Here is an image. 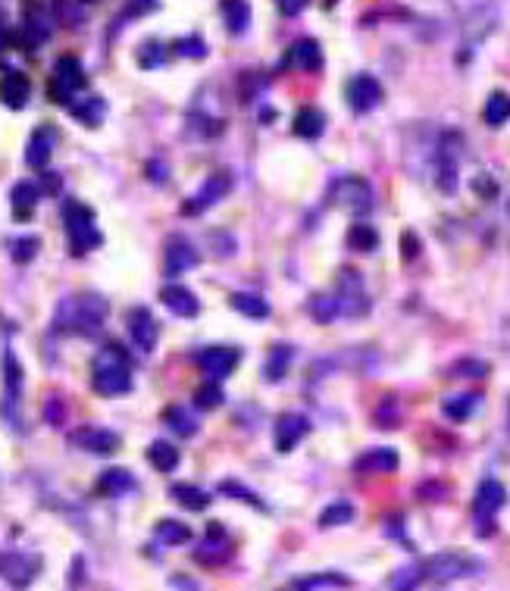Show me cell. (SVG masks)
<instances>
[{
  "instance_id": "cell-1",
  "label": "cell",
  "mask_w": 510,
  "mask_h": 591,
  "mask_svg": "<svg viewBox=\"0 0 510 591\" xmlns=\"http://www.w3.org/2000/svg\"><path fill=\"white\" fill-rule=\"evenodd\" d=\"M110 316V304L101 294H70L53 310V329L63 335H95Z\"/></svg>"
},
{
  "instance_id": "cell-2",
  "label": "cell",
  "mask_w": 510,
  "mask_h": 591,
  "mask_svg": "<svg viewBox=\"0 0 510 591\" xmlns=\"http://www.w3.org/2000/svg\"><path fill=\"white\" fill-rule=\"evenodd\" d=\"M91 385L103 398H119L132 391V360L119 344H107L97 350L91 363Z\"/></svg>"
},
{
  "instance_id": "cell-3",
  "label": "cell",
  "mask_w": 510,
  "mask_h": 591,
  "mask_svg": "<svg viewBox=\"0 0 510 591\" xmlns=\"http://www.w3.org/2000/svg\"><path fill=\"white\" fill-rule=\"evenodd\" d=\"M63 226H66V235H70V248L76 257H82L85 250L97 248L103 242V235L97 232L95 223V210L85 207L82 201H66L63 204Z\"/></svg>"
},
{
  "instance_id": "cell-4",
  "label": "cell",
  "mask_w": 510,
  "mask_h": 591,
  "mask_svg": "<svg viewBox=\"0 0 510 591\" xmlns=\"http://www.w3.org/2000/svg\"><path fill=\"white\" fill-rule=\"evenodd\" d=\"M479 570H482V563H479L476 557H470V554H460V551H441L423 563V576L439 585L457 582V579H466Z\"/></svg>"
},
{
  "instance_id": "cell-5",
  "label": "cell",
  "mask_w": 510,
  "mask_h": 591,
  "mask_svg": "<svg viewBox=\"0 0 510 591\" xmlns=\"http://www.w3.org/2000/svg\"><path fill=\"white\" fill-rule=\"evenodd\" d=\"M454 16L460 20V29H464L466 38H485V35L495 29L498 22V10L495 0H451Z\"/></svg>"
},
{
  "instance_id": "cell-6",
  "label": "cell",
  "mask_w": 510,
  "mask_h": 591,
  "mask_svg": "<svg viewBox=\"0 0 510 591\" xmlns=\"http://www.w3.org/2000/svg\"><path fill=\"white\" fill-rule=\"evenodd\" d=\"M85 82H88V78H85L82 60L66 53V57H60L57 63H53V78H51V85H47V94H51L53 103L72 107V94L82 91Z\"/></svg>"
},
{
  "instance_id": "cell-7",
  "label": "cell",
  "mask_w": 510,
  "mask_h": 591,
  "mask_svg": "<svg viewBox=\"0 0 510 591\" xmlns=\"http://www.w3.org/2000/svg\"><path fill=\"white\" fill-rule=\"evenodd\" d=\"M460 147H464V138L460 132L448 128V132L439 135V144H435V182L445 194H451L457 188V172H460Z\"/></svg>"
},
{
  "instance_id": "cell-8",
  "label": "cell",
  "mask_w": 510,
  "mask_h": 591,
  "mask_svg": "<svg viewBox=\"0 0 510 591\" xmlns=\"http://www.w3.org/2000/svg\"><path fill=\"white\" fill-rule=\"evenodd\" d=\"M335 300H338V313H341V316L358 319V316H366V313H370V298H366L364 279H360L358 269L345 267L341 273H338Z\"/></svg>"
},
{
  "instance_id": "cell-9",
  "label": "cell",
  "mask_w": 510,
  "mask_h": 591,
  "mask_svg": "<svg viewBox=\"0 0 510 591\" xmlns=\"http://www.w3.org/2000/svg\"><path fill=\"white\" fill-rule=\"evenodd\" d=\"M507 504V491L498 479H485L476 488L473 497V520H476V535H491L495 532V513Z\"/></svg>"
},
{
  "instance_id": "cell-10",
  "label": "cell",
  "mask_w": 510,
  "mask_h": 591,
  "mask_svg": "<svg viewBox=\"0 0 510 591\" xmlns=\"http://www.w3.org/2000/svg\"><path fill=\"white\" fill-rule=\"evenodd\" d=\"M332 201L335 207H345L351 213H370L373 207V191L366 178L360 176H341L332 182Z\"/></svg>"
},
{
  "instance_id": "cell-11",
  "label": "cell",
  "mask_w": 510,
  "mask_h": 591,
  "mask_svg": "<svg viewBox=\"0 0 510 591\" xmlns=\"http://www.w3.org/2000/svg\"><path fill=\"white\" fill-rule=\"evenodd\" d=\"M229 191H232V176H229V172H213V176L204 178V185L194 191L192 201H188V204H182V213H188V217H198V213H204L207 207H217L219 201L229 194Z\"/></svg>"
},
{
  "instance_id": "cell-12",
  "label": "cell",
  "mask_w": 510,
  "mask_h": 591,
  "mask_svg": "<svg viewBox=\"0 0 510 591\" xmlns=\"http://www.w3.org/2000/svg\"><path fill=\"white\" fill-rule=\"evenodd\" d=\"M345 97L354 113H370V110H376L379 103H382L385 91H382V85H379V78H373L370 72H360V76H354L351 82H348Z\"/></svg>"
},
{
  "instance_id": "cell-13",
  "label": "cell",
  "mask_w": 510,
  "mask_h": 591,
  "mask_svg": "<svg viewBox=\"0 0 510 591\" xmlns=\"http://www.w3.org/2000/svg\"><path fill=\"white\" fill-rule=\"evenodd\" d=\"M38 566L41 560L32 557V554H16V551H7L0 554V576L7 579L13 588H29V585L35 582V576H38Z\"/></svg>"
},
{
  "instance_id": "cell-14",
  "label": "cell",
  "mask_w": 510,
  "mask_h": 591,
  "mask_svg": "<svg viewBox=\"0 0 510 591\" xmlns=\"http://www.w3.org/2000/svg\"><path fill=\"white\" fill-rule=\"evenodd\" d=\"M198 267V250L192 248L185 235H169L166 238V248H163V275L176 279V275L188 273V269Z\"/></svg>"
},
{
  "instance_id": "cell-15",
  "label": "cell",
  "mask_w": 510,
  "mask_h": 591,
  "mask_svg": "<svg viewBox=\"0 0 510 591\" xmlns=\"http://www.w3.org/2000/svg\"><path fill=\"white\" fill-rule=\"evenodd\" d=\"M70 441L78 447V451L97 454V457H110V454H116V451L122 447L119 435L110 432V429H101V426H82V429H76Z\"/></svg>"
},
{
  "instance_id": "cell-16",
  "label": "cell",
  "mask_w": 510,
  "mask_h": 591,
  "mask_svg": "<svg viewBox=\"0 0 510 591\" xmlns=\"http://www.w3.org/2000/svg\"><path fill=\"white\" fill-rule=\"evenodd\" d=\"M242 363V350L238 348H207L198 354V366L207 373L210 382H223L235 373V366Z\"/></svg>"
},
{
  "instance_id": "cell-17",
  "label": "cell",
  "mask_w": 510,
  "mask_h": 591,
  "mask_svg": "<svg viewBox=\"0 0 510 591\" xmlns=\"http://www.w3.org/2000/svg\"><path fill=\"white\" fill-rule=\"evenodd\" d=\"M128 335H132V344L141 350V354H151L157 348L160 338V323L153 319V313L147 307H135L128 313Z\"/></svg>"
},
{
  "instance_id": "cell-18",
  "label": "cell",
  "mask_w": 510,
  "mask_h": 591,
  "mask_svg": "<svg viewBox=\"0 0 510 591\" xmlns=\"http://www.w3.org/2000/svg\"><path fill=\"white\" fill-rule=\"evenodd\" d=\"M194 557H198V563L204 566H219L226 563V560L232 557V538L229 532H226L219 522H210V529H207V541L194 551Z\"/></svg>"
},
{
  "instance_id": "cell-19",
  "label": "cell",
  "mask_w": 510,
  "mask_h": 591,
  "mask_svg": "<svg viewBox=\"0 0 510 591\" xmlns=\"http://www.w3.org/2000/svg\"><path fill=\"white\" fill-rule=\"evenodd\" d=\"M4 385H7V414L13 416V426H20V404H22V366L13 350H4Z\"/></svg>"
},
{
  "instance_id": "cell-20",
  "label": "cell",
  "mask_w": 510,
  "mask_h": 591,
  "mask_svg": "<svg viewBox=\"0 0 510 591\" xmlns=\"http://www.w3.org/2000/svg\"><path fill=\"white\" fill-rule=\"evenodd\" d=\"M307 432H310V420L300 414H285L279 416V423H276V451L288 454L298 447V441L307 439Z\"/></svg>"
},
{
  "instance_id": "cell-21",
  "label": "cell",
  "mask_w": 510,
  "mask_h": 591,
  "mask_svg": "<svg viewBox=\"0 0 510 591\" xmlns=\"http://www.w3.org/2000/svg\"><path fill=\"white\" fill-rule=\"evenodd\" d=\"M60 135L53 126H41L35 128V135L29 138V151H26V163L32 166V169H47V163H51L53 157V147H57Z\"/></svg>"
},
{
  "instance_id": "cell-22",
  "label": "cell",
  "mask_w": 510,
  "mask_h": 591,
  "mask_svg": "<svg viewBox=\"0 0 510 591\" xmlns=\"http://www.w3.org/2000/svg\"><path fill=\"white\" fill-rule=\"evenodd\" d=\"M354 470L360 476H382V472L398 470V451L395 447H370L354 460Z\"/></svg>"
},
{
  "instance_id": "cell-23",
  "label": "cell",
  "mask_w": 510,
  "mask_h": 591,
  "mask_svg": "<svg viewBox=\"0 0 510 591\" xmlns=\"http://www.w3.org/2000/svg\"><path fill=\"white\" fill-rule=\"evenodd\" d=\"M160 300H163L166 310L176 313V316L192 319V316H198V313H201V300L194 298V291H192V288H185V285L160 288Z\"/></svg>"
},
{
  "instance_id": "cell-24",
  "label": "cell",
  "mask_w": 510,
  "mask_h": 591,
  "mask_svg": "<svg viewBox=\"0 0 510 591\" xmlns=\"http://www.w3.org/2000/svg\"><path fill=\"white\" fill-rule=\"evenodd\" d=\"M32 97V82L26 72H7L0 78V103L10 110H22Z\"/></svg>"
},
{
  "instance_id": "cell-25",
  "label": "cell",
  "mask_w": 510,
  "mask_h": 591,
  "mask_svg": "<svg viewBox=\"0 0 510 591\" xmlns=\"http://www.w3.org/2000/svg\"><path fill=\"white\" fill-rule=\"evenodd\" d=\"M51 20H47L45 10L35 4H26V26H22V51H32V47L45 45L47 38H51Z\"/></svg>"
},
{
  "instance_id": "cell-26",
  "label": "cell",
  "mask_w": 510,
  "mask_h": 591,
  "mask_svg": "<svg viewBox=\"0 0 510 591\" xmlns=\"http://www.w3.org/2000/svg\"><path fill=\"white\" fill-rule=\"evenodd\" d=\"M138 488V482H135V476L128 470H122V466H113V470H103L101 476H97L95 482V495L97 497H122L128 495V491Z\"/></svg>"
},
{
  "instance_id": "cell-27",
  "label": "cell",
  "mask_w": 510,
  "mask_h": 591,
  "mask_svg": "<svg viewBox=\"0 0 510 591\" xmlns=\"http://www.w3.org/2000/svg\"><path fill=\"white\" fill-rule=\"evenodd\" d=\"M38 201H41V188L35 182H16L13 191H10V207H13L20 223H26V219L32 217Z\"/></svg>"
},
{
  "instance_id": "cell-28",
  "label": "cell",
  "mask_w": 510,
  "mask_h": 591,
  "mask_svg": "<svg viewBox=\"0 0 510 591\" xmlns=\"http://www.w3.org/2000/svg\"><path fill=\"white\" fill-rule=\"evenodd\" d=\"M219 13L229 29V35H244L251 26V4L248 0H219Z\"/></svg>"
},
{
  "instance_id": "cell-29",
  "label": "cell",
  "mask_w": 510,
  "mask_h": 591,
  "mask_svg": "<svg viewBox=\"0 0 510 591\" xmlns=\"http://www.w3.org/2000/svg\"><path fill=\"white\" fill-rule=\"evenodd\" d=\"M288 63L298 66V70H304V72H317V70H323V51H319V45L313 38H304L292 47Z\"/></svg>"
},
{
  "instance_id": "cell-30",
  "label": "cell",
  "mask_w": 510,
  "mask_h": 591,
  "mask_svg": "<svg viewBox=\"0 0 510 591\" xmlns=\"http://www.w3.org/2000/svg\"><path fill=\"white\" fill-rule=\"evenodd\" d=\"M169 495H173V501L179 504V507H185V510H194V513H201V510H207L210 507V491H204V488H198V485H188V482H179V485H173L169 488Z\"/></svg>"
},
{
  "instance_id": "cell-31",
  "label": "cell",
  "mask_w": 510,
  "mask_h": 591,
  "mask_svg": "<svg viewBox=\"0 0 510 591\" xmlns=\"http://www.w3.org/2000/svg\"><path fill=\"white\" fill-rule=\"evenodd\" d=\"M229 307L248 319H267L269 316L267 298H260V294H254V291H235L229 298Z\"/></svg>"
},
{
  "instance_id": "cell-32",
  "label": "cell",
  "mask_w": 510,
  "mask_h": 591,
  "mask_svg": "<svg viewBox=\"0 0 510 591\" xmlns=\"http://www.w3.org/2000/svg\"><path fill=\"white\" fill-rule=\"evenodd\" d=\"M294 135L298 138H307V141H317L319 135L325 132V116L319 113L317 107H304L298 110V116H294Z\"/></svg>"
},
{
  "instance_id": "cell-33",
  "label": "cell",
  "mask_w": 510,
  "mask_h": 591,
  "mask_svg": "<svg viewBox=\"0 0 510 591\" xmlns=\"http://www.w3.org/2000/svg\"><path fill=\"white\" fill-rule=\"evenodd\" d=\"M147 460H151L153 470L173 472L176 466H179L182 454H179V447L169 445V441H151V447H147Z\"/></svg>"
},
{
  "instance_id": "cell-34",
  "label": "cell",
  "mask_w": 510,
  "mask_h": 591,
  "mask_svg": "<svg viewBox=\"0 0 510 591\" xmlns=\"http://www.w3.org/2000/svg\"><path fill=\"white\" fill-rule=\"evenodd\" d=\"M292 357H294V348H288V344H273L267 354V366H263V375H267V382H279L285 379L288 366H292Z\"/></svg>"
},
{
  "instance_id": "cell-35",
  "label": "cell",
  "mask_w": 510,
  "mask_h": 591,
  "mask_svg": "<svg viewBox=\"0 0 510 591\" xmlns=\"http://www.w3.org/2000/svg\"><path fill=\"white\" fill-rule=\"evenodd\" d=\"M153 535H157V541L166 547H179L192 541V529L179 520H160L157 526H153Z\"/></svg>"
},
{
  "instance_id": "cell-36",
  "label": "cell",
  "mask_w": 510,
  "mask_h": 591,
  "mask_svg": "<svg viewBox=\"0 0 510 591\" xmlns=\"http://www.w3.org/2000/svg\"><path fill=\"white\" fill-rule=\"evenodd\" d=\"M482 119L489 122L491 128H501L504 122H510V94L507 91H491L489 101H485Z\"/></svg>"
},
{
  "instance_id": "cell-37",
  "label": "cell",
  "mask_w": 510,
  "mask_h": 591,
  "mask_svg": "<svg viewBox=\"0 0 510 591\" xmlns=\"http://www.w3.org/2000/svg\"><path fill=\"white\" fill-rule=\"evenodd\" d=\"M163 423L169 429H173L176 435H182V439H192V435H198V420H194L192 414H188L182 404H173V407L163 410Z\"/></svg>"
},
{
  "instance_id": "cell-38",
  "label": "cell",
  "mask_w": 510,
  "mask_h": 591,
  "mask_svg": "<svg viewBox=\"0 0 510 591\" xmlns=\"http://www.w3.org/2000/svg\"><path fill=\"white\" fill-rule=\"evenodd\" d=\"M348 248L358 250V254H370V250L379 248V232L373 229L370 223H354L351 229H348Z\"/></svg>"
},
{
  "instance_id": "cell-39",
  "label": "cell",
  "mask_w": 510,
  "mask_h": 591,
  "mask_svg": "<svg viewBox=\"0 0 510 591\" xmlns=\"http://www.w3.org/2000/svg\"><path fill=\"white\" fill-rule=\"evenodd\" d=\"M476 404H479V394H454V398H448V401L441 404V410H445L448 420L464 423V420H470Z\"/></svg>"
},
{
  "instance_id": "cell-40",
  "label": "cell",
  "mask_w": 510,
  "mask_h": 591,
  "mask_svg": "<svg viewBox=\"0 0 510 591\" xmlns=\"http://www.w3.org/2000/svg\"><path fill=\"white\" fill-rule=\"evenodd\" d=\"M423 566H404V570H395L389 576V588L391 591H416L423 582Z\"/></svg>"
},
{
  "instance_id": "cell-41",
  "label": "cell",
  "mask_w": 510,
  "mask_h": 591,
  "mask_svg": "<svg viewBox=\"0 0 510 591\" xmlns=\"http://www.w3.org/2000/svg\"><path fill=\"white\" fill-rule=\"evenodd\" d=\"M354 520V507L348 501H335L319 513V529H332V526H345V522Z\"/></svg>"
},
{
  "instance_id": "cell-42",
  "label": "cell",
  "mask_w": 510,
  "mask_h": 591,
  "mask_svg": "<svg viewBox=\"0 0 510 591\" xmlns=\"http://www.w3.org/2000/svg\"><path fill=\"white\" fill-rule=\"evenodd\" d=\"M70 113L76 116L82 126H101V119H103V101L101 97H85V103L82 107H70Z\"/></svg>"
},
{
  "instance_id": "cell-43",
  "label": "cell",
  "mask_w": 510,
  "mask_h": 591,
  "mask_svg": "<svg viewBox=\"0 0 510 591\" xmlns=\"http://www.w3.org/2000/svg\"><path fill=\"white\" fill-rule=\"evenodd\" d=\"M310 313L317 323H332V319L338 316V300L335 294H313L310 298Z\"/></svg>"
},
{
  "instance_id": "cell-44",
  "label": "cell",
  "mask_w": 510,
  "mask_h": 591,
  "mask_svg": "<svg viewBox=\"0 0 510 591\" xmlns=\"http://www.w3.org/2000/svg\"><path fill=\"white\" fill-rule=\"evenodd\" d=\"M166 63V45L160 41H144L138 47V66L141 70H157V66Z\"/></svg>"
},
{
  "instance_id": "cell-45",
  "label": "cell",
  "mask_w": 510,
  "mask_h": 591,
  "mask_svg": "<svg viewBox=\"0 0 510 591\" xmlns=\"http://www.w3.org/2000/svg\"><path fill=\"white\" fill-rule=\"evenodd\" d=\"M38 248H41V242L38 238H32V235H26V238H16L13 244H10V257H13L20 267H26V263H32L35 260V254H38Z\"/></svg>"
},
{
  "instance_id": "cell-46",
  "label": "cell",
  "mask_w": 510,
  "mask_h": 591,
  "mask_svg": "<svg viewBox=\"0 0 510 591\" xmlns=\"http://www.w3.org/2000/svg\"><path fill=\"white\" fill-rule=\"evenodd\" d=\"M194 404H198L201 410H217L219 404H223V388H219L217 382H207V385H201L198 391H194Z\"/></svg>"
},
{
  "instance_id": "cell-47",
  "label": "cell",
  "mask_w": 510,
  "mask_h": 591,
  "mask_svg": "<svg viewBox=\"0 0 510 591\" xmlns=\"http://www.w3.org/2000/svg\"><path fill=\"white\" fill-rule=\"evenodd\" d=\"M176 53H179V57L204 60V57H207V45L198 38V35H188V38H179V41H176Z\"/></svg>"
},
{
  "instance_id": "cell-48",
  "label": "cell",
  "mask_w": 510,
  "mask_h": 591,
  "mask_svg": "<svg viewBox=\"0 0 510 591\" xmlns=\"http://www.w3.org/2000/svg\"><path fill=\"white\" fill-rule=\"evenodd\" d=\"M219 491H223V495L238 497V501H244V504H251V507H260V497H257L254 491L244 488L242 482H232V479H226V482H219Z\"/></svg>"
},
{
  "instance_id": "cell-49",
  "label": "cell",
  "mask_w": 510,
  "mask_h": 591,
  "mask_svg": "<svg viewBox=\"0 0 510 591\" xmlns=\"http://www.w3.org/2000/svg\"><path fill=\"white\" fill-rule=\"evenodd\" d=\"M454 375H470V379H476V375H489V363H479V360H464L454 366Z\"/></svg>"
},
{
  "instance_id": "cell-50",
  "label": "cell",
  "mask_w": 510,
  "mask_h": 591,
  "mask_svg": "<svg viewBox=\"0 0 510 591\" xmlns=\"http://www.w3.org/2000/svg\"><path fill=\"white\" fill-rule=\"evenodd\" d=\"M276 7H279V13H285V16H300L307 7H310V0H276Z\"/></svg>"
},
{
  "instance_id": "cell-51",
  "label": "cell",
  "mask_w": 510,
  "mask_h": 591,
  "mask_svg": "<svg viewBox=\"0 0 510 591\" xmlns=\"http://www.w3.org/2000/svg\"><path fill=\"white\" fill-rule=\"evenodd\" d=\"M401 244H404V250H401L404 260H414V257L420 254V242H416L414 232H404V235H401Z\"/></svg>"
},
{
  "instance_id": "cell-52",
  "label": "cell",
  "mask_w": 510,
  "mask_h": 591,
  "mask_svg": "<svg viewBox=\"0 0 510 591\" xmlns=\"http://www.w3.org/2000/svg\"><path fill=\"white\" fill-rule=\"evenodd\" d=\"M82 563H85L82 557L72 560V579H70V588H78V585H82V576H85V572H82ZM85 579H88V576H85Z\"/></svg>"
},
{
  "instance_id": "cell-53",
  "label": "cell",
  "mask_w": 510,
  "mask_h": 591,
  "mask_svg": "<svg viewBox=\"0 0 510 591\" xmlns=\"http://www.w3.org/2000/svg\"><path fill=\"white\" fill-rule=\"evenodd\" d=\"M45 191L47 194H57L60 191V178L53 176V172H45Z\"/></svg>"
},
{
  "instance_id": "cell-54",
  "label": "cell",
  "mask_w": 510,
  "mask_h": 591,
  "mask_svg": "<svg viewBox=\"0 0 510 591\" xmlns=\"http://www.w3.org/2000/svg\"><path fill=\"white\" fill-rule=\"evenodd\" d=\"M10 41H13V32H10V29L4 26V22H0V53L7 51V47H10Z\"/></svg>"
},
{
  "instance_id": "cell-55",
  "label": "cell",
  "mask_w": 510,
  "mask_h": 591,
  "mask_svg": "<svg viewBox=\"0 0 510 591\" xmlns=\"http://www.w3.org/2000/svg\"><path fill=\"white\" fill-rule=\"evenodd\" d=\"M507 432H510V404H507Z\"/></svg>"
},
{
  "instance_id": "cell-56",
  "label": "cell",
  "mask_w": 510,
  "mask_h": 591,
  "mask_svg": "<svg viewBox=\"0 0 510 591\" xmlns=\"http://www.w3.org/2000/svg\"><path fill=\"white\" fill-rule=\"evenodd\" d=\"M82 4H97V0H82Z\"/></svg>"
}]
</instances>
